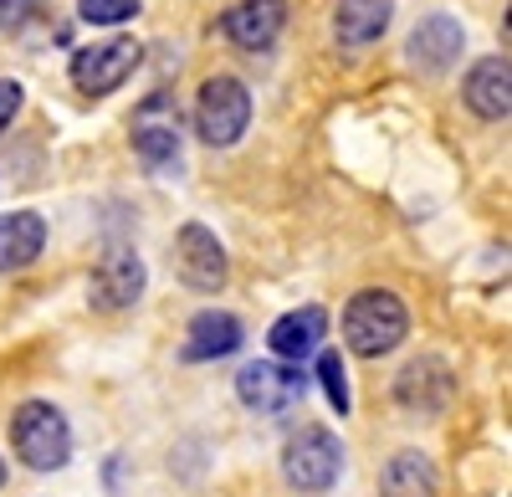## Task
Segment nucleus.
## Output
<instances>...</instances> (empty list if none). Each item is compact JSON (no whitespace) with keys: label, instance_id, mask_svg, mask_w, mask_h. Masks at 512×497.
Instances as JSON below:
<instances>
[{"label":"nucleus","instance_id":"f257e3e1","mask_svg":"<svg viewBox=\"0 0 512 497\" xmlns=\"http://www.w3.org/2000/svg\"><path fill=\"white\" fill-rule=\"evenodd\" d=\"M11 446H16V457L31 472H57L72 457V426H67V416H62L57 405L26 400L16 416H11Z\"/></svg>","mask_w":512,"mask_h":497},{"label":"nucleus","instance_id":"f03ea898","mask_svg":"<svg viewBox=\"0 0 512 497\" xmlns=\"http://www.w3.org/2000/svg\"><path fill=\"white\" fill-rule=\"evenodd\" d=\"M405 334H410V313H405V303L395 293H384V287H369V293H359L344 308V339L364 359L390 354Z\"/></svg>","mask_w":512,"mask_h":497},{"label":"nucleus","instance_id":"7ed1b4c3","mask_svg":"<svg viewBox=\"0 0 512 497\" xmlns=\"http://www.w3.org/2000/svg\"><path fill=\"white\" fill-rule=\"evenodd\" d=\"M251 123V93L236 77H210L195 98V129L210 149H231Z\"/></svg>","mask_w":512,"mask_h":497},{"label":"nucleus","instance_id":"20e7f679","mask_svg":"<svg viewBox=\"0 0 512 497\" xmlns=\"http://www.w3.org/2000/svg\"><path fill=\"white\" fill-rule=\"evenodd\" d=\"M139 41L134 36H108L98 41V47H82L72 57V82H77V93H88V98H103L113 88H123L128 77H134L139 67Z\"/></svg>","mask_w":512,"mask_h":497},{"label":"nucleus","instance_id":"39448f33","mask_svg":"<svg viewBox=\"0 0 512 497\" xmlns=\"http://www.w3.org/2000/svg\"><path fill=\"white\" fill-rule=\"evenodd\" d=\"M338 467H344V451H338L333 431L323 426H308V431H297L282 451V472L292 487H303V492H323L338 482Z\"/></svg>","mask_w":512,"mask_h":497},{"label":"nucleus","instance_id":"423d86ee","mask_svg":"<svg viewBox=\"0 0 512 497\" xmlns=\"http://www.w3.org/2000/svg\"><path fill=\"white\" fill-rule=\"evenodd\" d=\"M236 395H241V405L262 410V416H277V410H287L297 395H303V375H297L292 364L256 359L236 375Z\"/></svg>","mask_w":512,"mask_h":497},{"label":"nucleus","instance_id":"0eeeda50","mask_svg":"<svg viewBox=\"0 0 512 497\" xmlns=\"http://www.w3.org/2000/svg\"><path fill=\"white\" fill-rule=\"evenodd\" d=\"M175 262H180V277L185 287H195V293H216V287H226V252L216 231H205L200 221H190L175 241Z\"/></svg>","mask_w":512,"mask_h":497},{"label":"nucleus","instance_id":"6e6552de","mask_svg":"<svg viewBox=\"0 0 512 497\" xmlns=\"http://www.w3.org/2000/svg\"><path fill=\"white\" fill-rule=\"evenodd\" d=\"M287 26V0H241L221 16V31L236 41L241 52H267Z\"/></svg>","mask_w":512,"mask_h":497},{"label":"nucleus","instance_id":"1a4fd4ad","mask_svg":"<svg viewBox=\"0 0 512 497\" xmlns=\"http://www.w3.org/2000/svg\"><path fill=\"white\" fill-rule=\"evenodd\" d=\"M144 293V262L134 252H108L93 272V303L98 308H128Z\"/></svg>","mask_w":512,"mask_h":497},{"label":"nucleus","instance_id":"9d476101","mask_svg":"<svg viewBox=\"0 0 512 497\" xmlns=\"http://www.w3.org/2000/svg\"><path fill=\"white\" fill-rule=\"evenodd\" d=\"M461 41H466V31L451 16H431V21H420L415 36H410V62L420 72H446L461 57Z\"/></svg>","mask_w":512,"mask_h":497},{"label":"nucleus","instance_id":"9b49d317","mask_svg":"<svg viewBox=\"0 0 512 497\" xmlns=\"http://www.w3.org/2000/svg\"><path fill=\"white\" fill-rule=\"evenodd\" d=\"M466 103H472L477 118H507L512 113V72H507V57H487L472 67L466 77Z\"/></svg>","mask_w":512,"mask_h":497},{"label":"nucleus","instance_id":"f8f14e48","mask_svg":"<svg viewBox=\"0 0 512 497\" xmlns=\"http://www.w3.org/2000/svg\"><path fill=\"white\" fill-rule=\"evenodd\" d=\"M47 246V226H41L36 211H11L0 216V272H21L41 257Z\"/></svg>","mask_w":512,"mask_h":497},{"label":"nucleus","instance_id":"ddd939ff","mask_svg":"<svg viewBox=\"0 0 512 497\" xmlns=\"http://www.w3.org/2000/svg\"><path fill=\"white\" fill-rule=\"evenodd\" d=\"M395 395H400V405L425 410V416H436V410L451 400V369H446L441 359H415V364L405 369V375H400Z\"/></svg>","mask_w":512,"mask_h":497},{"label":"nucleus","instance_id":"4468645a","mask_svg":"<svg viewBox=\"0 0 512 497\" xmlns=\"http://www.w3.org/2000/svg\"><path fill=\"white\" fill-rule=\"evenodd\" d=\"M323 334H328V313L323 308H297V313H287V318H277L272 323V349L282 354V359H308L318 344H323Z\"/></svg>","mask_w":512,"mask_h":497},{"label":"nucleus","instance_id":"2eb2a0df","mask_svg":"<svg viewBox=\"0 0 512 497\" xmlns=\"http://www.w3.org/2000/svg\"><path fill=\"white\" fill-rule=\"evenodd\" d=\"M241 349V323L231 313H195L190 323V339H185V359L200 364V359H226Z\"/></svg>","mask_w":512,"mask_h":497},{"label":"nucleus","instance_id":"dca6fc26","mask_svg":"<svg viewBox=\"0 0 512 497\" xmlns=\"http://www.w3.org/2000/svg\"><path fill=\"white\" fill-rule=\"evenodd\" d=\"M390 0H338V16H333V31L344 47H369V41L384 36L390 26Z\"/></svg>","mask_w":512,"mask_h":497},{"label":"nucleus","instance_id":"f3484780","mask_svg":"<svg viewBox=\"0 0 512 497\" xmlns=\"http://www.w3.org/2000/svg\"><path fill=\"white\" fill-rule=\"evenodd\" d=\"M379 497H436V467L420 451H400L379 477Z\"/></svg>","mask_w":512,"mask_h":497},{"label":"nucleus","instance_id":"a211bd4d","mask_svg":"<svg viewBox=\"0 0 512 497\" xmlns=\"http://www.w3.org/2000/svg\"><path fill=\"white\" fill-rule=\"evenodd\" d=\"M134 149L144 154V164H154V170L180 154V129H175V123H159V98L134 123Z\"/></svg>","mask_w":512,"mask_h":497},{"label":"nucleus","instance_id":"6ab92c4d","mask_svg":"<svg viewBox=\"0 0 512 497\" xmlns=\"http://www.w3.org/2000/svg\"><path fill=\"white\" fill-rule=\"evenodd\" d=\"M318 380H323V390H328V405L344 416V410H349V375H344V359H338L333 349L318 354Z\"/></svg>","mask_w":512,"mask_h":497},{"label":"nucleus","instance_id":"aec40b11","mask_svg":"<svg viewBox=\"0 0 512 497\" xmlns=\"http://www.w3.org/2000/svg\"><path fill=\"white\" fill-rule=\"evenodd\" d=\"M139 11V0H77V16L93 26H118Z\"/></svg>","mask_w":512,"mask_h":497},{"label":"nucleus","instance_id":"412c9836","mask_svg":"<svg viewBox=\"0 0 512 497\" xmlns=\"http://www.w3.org/2000/svg\"><path fill=\"white\" fill-rule=\"evenodd\" d=\"M21 82H11V77H0V134H6L11 129V118L21 113Z\"/></svg>","mask_w":512,"mask_h":497},{"label":"nucleus","instance_id":"4be33fe9","mask_svg":"<svg viewBox=\"0 0 512 497\" xmlns=\"http://www.w3.org/2000/svg\"><path fill=\"white\" fill-rule=\"evenodd\" d=\"M36 6H41V0H0V31H16L21 21H31Z\"/></svg>","mask_w":512,"mask_h":497},{"label":"nucleus","instance_id":"5701e85b","mask_svg":"<svg viewBox=\"0 0 512 497\" xmlns=\"http://www.w3.org/2000/svg\"><path fill=\"white\" fill-rule=\"evenodd\" d=\"M0 487H6V462H0Z\"/></svg>","mask_w":512,"mask_h":497}]
</instances>
